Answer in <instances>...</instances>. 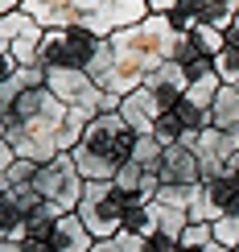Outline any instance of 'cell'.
Returning <instances> with one entry per match:
<instances>
[{
	"instance_id": "1",
	"label": "cell",
	"mask_w": 239,
	"mask_h": 252,
	"mask_svg": "<svg viewBox=\"0 0 239 252\" xmlns=\"http://www.w3.org/2000/svg\"><path fill=\"white\" fill-rule=\"evenodd\" d=\"M136 203H144V198L116 190V182H87L82 186V203H79L75 215L87 223V232L95 240H111V236H120V227H124V211L136 207Z\"/></svg>"
},
{
	"instance_id": "2",
	"label": "cell",
	"mask_w": 239,
	"mask_h": 252,
	"mask_svg": "<svg viewBox=\"0 0 239 252\" xmlns=\"http://www.w3.org/2000/svg\"><path fill=\"white\" fill-rule=\"evenodd\" d=\"M99 41L91 29L82 25H66V29H46V37H41V54L37 62L46 70H87L91 58H95Z\"/></svg>"
},
{
	"instance_id": "3",
	"label": "cell",
	"mask_w": 239,
	"mask_h": 252,
	"mask_svg": "<svg viewBox=\"0 0 239 252\" xmlns=\"http://www.w3.org/2000/svg\"><path fill=\"white\" fill-rule=\"evenodd\" d=\"M33 186H37V194L46 198V203H54L62 215H75L79 203H82V186H87V182H82V174L75 170V157L58 153L54 161H46L37 170Z\"/></svg>"
},
{
	"instance_id": "4",
	"label": "cell",
	"mask_w": 239,
	"mask_h": 252,
	"mask_svg": "<svg viewBox=\"0 0 239 252\" xmlns=\"http://www.w3.org/2000/svg\"><path fill=\"white\" fill-rule=\"evenodd\" d=\"M82 145H87L91 153H99L103 161H111V165H128V161H132V149H136V132L124 124L120 112H107V116H95V120H91Z\"/></svg>"
},
{
	"instance_id": "5",
	"label": "cell",
	"mask_w": 239,
	"mask_h": 252,
	"mask_svg": "<svg viewBox=\"0 0 239 252\" xmlns=\"http://www.w3.org/2000/svg\"><path fill=\"white\" fill-rule=\"evenodd\" d=\"M46 87L54 91L66 108H82L91 120L103 116V108H107V91H103L87 70H46Z\"/></svg>"
},
{
	"instance_id": "6",
	"label": "cell",
	"mask_w": 239,
	"mask_h": 252,
	"mask_svg": "<svg viewBox=\"0 0 239 252\" xmlns=\"http://www.w3.org/2000/svg\"><path fill=\"white\" fill-rule=\"evenodd\" d=\"M149 17V0H99L95 4V13H87L79 21L82 29H91L95 37H116L120 29H128V25H140V21Z\"/></svg>"
},
{
	"instance_id": "7",
	"label": "cell",
	"mask_w": 239,
	"mask_h": 252,
	"mask_svg": "<svg viewBox=\"0 0 239 252\" xmlns=\"http://www.w3.org/2000/svg\"><path fill=\"white\" fill-rule=\"evenodd\" d=\"M194 153L202 161V182L219 178L231 165V157H239V128H206L194 145Z\"/></svg>"
},
{
	"instance_id": "8",
	"label": "cell",
	"mask_w": 239,
	"mask_h": 252,
	"mask_svg": "<svg viewBox=\"0 0 239 252\" xmlns=\"http://www.w3.org/2000/svg\"><path fill=\"white\" fill-rule=\"evenodd\" d=\"M157 174H161L165 186H198L202 182V161L186 145H169L157 161Z\"/></svg>"
},
{
	"instance_id": "9",
	"label": "cell",
	"mask_w": 239,
	"mask_h": 252,
	"mask_svg": "<svg viewBox=\"0 0 239 252\" xmlns=\"http://www.w3.org/2000/svg\"><path fill=\"white\" fill-rule=\"evenodd\" d=\"M144 87L153 91V95L161 99V108H178V103L186 99V87H190V75H186L182 62H161L157 70H149L144 75Z\"/></svg>"
},
{
	"instance_id": "10",
	"label": "cell",
	"mask_w": 239,
	"mask_h": 252,
	"mask_svg": "<svg viewBox=\"0 0 239 252\" xmlns=\"http://www.w3.org/2000/svg\"><path fill=\"white\" fill-rule=\"evenodd\" d=\"M161 99L153 95L149 87H136L132 95H124V103H120V116H124V124H128L136 136H153V128H157V116H161Z\"/></svg>"
},
{
	"instance_id": "11",
	"label": "cell",
	"mask_w": 239,
	"mask_h": 252,
	"mask_svg": "<svg viewBox=\"0 0 239 252\" xmlns=\"http://www.w3.org/2000/svg\"><path fill=\"white\" fill-rule=\"evenodd\" d=\"M29 17L37 21L41 29H66V25H79V13H75V0H21Z\"/></svg>"
},
{
	"instance_id": "12",
	"label": "cell",
	"mask_w": 239,
	"mask_h": 252,
	"mask_svg": "<svg viewBox=\"0 0 239 252\" xmlns=\"http://www.w3.org/2000/svg\"><path fill=\"white\" fill-rule=\"evenodd\" d=\"M91 248H95V236L87 232V223L79 215H62L50 236V252H91Z\"/></svg>"
},
{
	"instance_id": "13",
	"label": "cell",
	"mask_w": 239,
	"mask_h": 252,
	"mask_svg": "<svg viewBox=\"0 0 239 252\" xmlns=\"http://www.w3.org/2000/svg\"><path fill=\"white\" fill-rule=\"evenodd\" d=\"M70 157H75V170L82 174V182H111V178L120 174V165L103 161V157H99V153H91L87 145H79Z\"/></svg>"
},
{
	"instance_id": "14",
	"label": "cell",
	"mask_w": 239,
	"mask_h": 252,
	"mask_svg": "<svg viewBox=\"0 0 239 252\" xmlns=\"http://www.w3.org/2000/svg\"><path fill=\"white\" fill-rule=\"evenodd\" d=\"M87 128H91V116L82 108H70L62 128H58V153H75L82 145V136H87Z\"/></svg>"
},
{
	"instance_id": "15",
	"label": "cell",
	"mask_w": 239,
	"mask_h": 252,
	"mask_svg": "<svg viewBox=\"0 0 239 252\" xmlns=\"http://www.w3.org/2000/svg\"><path fill=\"white\" fill-rule=\"evenodd\" d=\"M211 120H214V128H239V87L223 83V91L211 103Z\"/></svg>"
},
{
	"instance_id": "16",
	"label": "cell",
	"mask_w": 239,
	"mask_h": 252,
	"mask_svg": "<svg viewBox=\"0 0 239 252\" xmlns=\"http://www.w3.org/2000/svg\"><path fill=\"white\" fill-rule=\"evenodd\" d=\"M25 207L13 194H0V240H21L25 236Z\"/></svg>"
},
{
	"instance_id": "17",
	"label": "cell",
	"mask_w": 239,
	"mask_h": 252,
	"mask_svg": "<svg viewBox=\"0 0 239 252\" xmlns=\"http://www.w3.org/2000/svg\"><path fill=\"white\" fill-rule=\"evenodd\" d=\"M153 207V227L161 236H173L182 240V232L190 227V211H178V207H161V203H149Z\"/></svg>"
},
{
	"instance_id": "18",
	"label": "cell",
	"mask_w": 239,
	"mask_h": 252,
	"mask_svg": "<svg viewBox=\"0 0 239 252\" xmlns=\"http://www.w3.org/2000/svg\"><path fill=\"white\" fill-rule=\"evenodd\" d=\"M219 91H223V79H219V70H206V75L190 79V87H186V99H190V103H198V108H211Z\"/></svg>"
},
{
	"instance_id": "19",
	"label": "cell",
	"mask_w": 239,
	"mask_h": 252,
	"mask_svg": "<svg viewBox=\"0 0 239 252\" xmlns=\"http://www.w3.org/2000/svg\"><path fill=\"white\" fill-rule=\"evenodd\" d=\"M87 75L99 83H107L111 75H116V50H111V41H99V50H95V58H91V66H87Z\"/></svg>"
},
{
	"instance_id": "20",
	"label": "cell",
	"mask_w": 239,
	"mask_h": 252,
	"mask_svg": "<svg viewBox=\"0 0 239 252\" xmlns=\"http://www.w3.org/2000/svg\"><path fill=\"white\" fill-rule=\"evenodd\" d=\"M91 252H149V240L144 236H132V232H120L111 240H95Z\"/></svg>"
},
{
	"instance_id": "21",
	"label": "cell",
	"mask_w": 239,
	"mask_h": 252,
	"mask_svg": "<svg viewBox=\"0 0 239 252\" xmlns=\"http://www.w3.org/2000/svg\"><path fill=\"white\" fill-rule=\"evenodd\" d=\"M161 153H165V145L157 141V136H136V149H132V161H136V165H144V170H157Z\"/></svg>"
},
{
	"instance_id": "22",
	"label": "cell",
	"mask_w": 239,
	"mask_h": 252,
	"mask_svg": "<svg viewBox=\"0 0 239 252\" xmlns=\"http://www.w3.org/2000/svg\"><path fill=\"white\" fill-rule=\"evenodd\" d=\"M182 132H186V128H182V120H178V112H173V108L157 116V128H153V136H157L165 149H169V145H178V141H182Z\"/></svg>"
},
{
	"instance_id": "23",
	"label": "cell",
	"mask_w": 239,
	"mask_h": 252,
	"mask_svg": "<svg viewBox=\"0 0 239 252\" xmlns=\"http://www.w3.org/2000/svg\"><path fill=\"white\" fill-rule=\"evenodd\" d=\"M144 165H136V161H128V165H120V174L111 178V182H116V190H124V194H136L140 198V182H144Z\"/></svg>"
},
{
	"instance_id": "24",
	"label": "cell",
	"mask_w": 239,
	"mask_h": 252,
	"mask_svg": "<svg viewBox=\"0 0 239 252\" xmlns=\"http://www.w3.org/2000/svg\"><path fill=\"white\" fill-rule=\"evenodd\" d=\"M211 232H214V244L239 248V215H219V219L211 223Z\"/></svg>"
},
{
	"instance_id": "25",
	"label": "cell",
	"mask_w": 239,
	"mask_h": 252,
	"mask_svg": "<svg viewBox=\"0 0 239 252\" xmlns=\"http://www.w3.org/2000/svg\"><path fill=\"white\" fill-rule=\"evenodd\" d=\"M190 198H194V186H165L161 182V190L153 203H161V207H178V211H190Z\"/></svg>"
},
{
	"instance_id": "26",
	"label": "cell",
	"mask_w": 239,
	"mask_h": 252,
	"mask_svg": "<svg viewBox=\"0 0 239 252\" xmlns=\"http://www.w3.org/2000/svg\"><path fill=\"white\" fill-rule=\"evenodd\" d=\"M206 244H214L211 223H190V227L182 232V248H186V252H202Z\"/></svg>"
},
{
	"instance_id": "27",
	"label": "cell",
	"mask_w": 239,
	"mask_h": 252,
	"mask_svg": "<svg viewBox=\"0 0 239 252\" xmlns=\"http://www.w3.org/2000/svg\"><path fill=\"white\" fill-rule=\"evenodd\" d=\"M182 4H186V0H149V13H157V17H173Z\"/></svg>"
},
{
	"instance_id": "28",
	"label": "cell",
	"mask_w": 239,
	"mask_h": 252,
	"mask_svg": "<svg viewBox=\"0 0 239 252\" xmlns=\"http://www.w3.org/2000/svg\"><path fill=\"white\" fill-rule=\"evenodd\" d=\"M17 70H21V62H17L13 54H0V87H4V83H13Z\"/></svg>"
},
{
	"instance_id": "29",
	"label": "cell",
	"mask_w": 239,
	"mask_h": 252,
	"mask_svg": "<svg viewBox=\"0 0 239 252\" xmlns=\"http://www.w3.org/2000/svg\"><path fill=\"white\" fill-rule=\"evenodd\" d=\"M13 165H17V149L4 141V136H0V174H8Z\"/></svg>"
},
{
	"instance_id": "30",
	"label": "cell",
	"mask_w": 239,
	"mask_h": 252,
	"mask_svg": "<svg viewBox=\"0 0 239 252\" xmlns=\"http://www.w3.org/2000/svg\"><path fill=\"white\" fill-rule=\"evenodd\" d=\"M21 8V0H0V17H8V13H17Z\"/></svg>"
},
{
	"instance_id": "31",
	"label": "cell",
	"mask_w": 239,
	"mask_h": 252,
	"mask_svg": "<svg viewBox=\"0 0 239 252\" xmlns=\"http://www.w3.org/2000/svg\"><path fill=\"white\" fill-rule=\"evenodd\" d=\"M0 252H25V248H21V240H0Z\"/></svg>"
},
{
	"instance_id": "32",
	"label": "cell",
	"mask_w": 239,
	"mask_h": 252,
	"mask_svg": "<svg viewBox=\"0 0 239 252\" xmlns=\"http://www.w3.org/2000/svg\"><path fill=\"white\" fill-rule=\"evenodd\" d=\"M202 252H235V248H223V244H206Z\"/></svg>"
},
{
	"instance_id": "33",
	"label": "cell",
	"mask_w": 239,
	"mask_h": 252,
	"mask_svg": "<svg viewBox=\"0 0 239 252\" xmlns=\"http://www.w3.org/2000/svg\"><path fill=\"white\" fill-rule=\"evenodd\" d=\"M231 29H239V17H235V25H231Z\"/></svg>"
},
{
	"instance_id": "34",
	"label": "cell",
	"mask_w": 239,
	"mask_h": 252,
	"mask_svg": "<svg viewBox=\"0 0 239 252\" xmlns=\"http://www.w3.org/2000/svg\"><path fill=\"white\" fill-rule=\"evenodd\" d=\"M0 194H4V190H0Z\"/></svg>"
},
{
	"instance_id": "35",
	"label": "cell",
	"mask_w": 239,
	"mask_h": 252,
	"mask_svg": "<svg viewBox=\"0 0 239 252\" xmlns=\"http://www.w3.org/2000/svg\"><path fill=\"white\" fill-rule=\"evenodd\" d=\"M182 252H186V248H182Z\"/></svg>"
},
{
	"instance_id": "36",
	"label": "cell",
	"mask_w": 239,
	"mask_h": 252,
	"mask_svg": "<svg viewBox=\"0 0 239 252\" xmlns=\"http://www.w3.org/2000/svg\"><path fill=\"white\" fill-rule=\"evenodd\" d=\"M235 252H239V248H235Z\"/></svg>"
}]
</instances>
